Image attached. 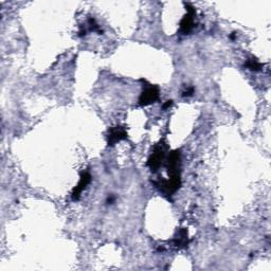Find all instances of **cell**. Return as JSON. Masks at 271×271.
I'll list each match as a JSON object with an SVG mask.
<instances>
[{"label":"cell","instance_id":"6da1fadb","mask_svg":"<svg viewBox=\"0 0 271 271\" xmlns=\"http://www.w3.org/2000/svg\"><path fill=\"white\" fill-rule=\"evenodd\" d=\"M164 159H165V144L163 142H160L154 147V151L151 154L149 161H147V166H149L153 172H156L160 166H161Z\"/></svg>","mask_w":271,"mask_h":271},{"label":"cell","instance_id":"7a4b0ae2","mask_svg":"<svg viewBox=\"0 0 271 271\" xmlns=\"http://www.w3.org/2000/svg\"><path fill=\"white\" fill-rule=\"evenodd\" d=\"M157 184V188L165 195H172L179 190L181 186L180 176H171L169 179H161Z\"/></svg>","mask_w":271,"mask_h":271},{"label":"cell","instance_id":"3957f363","mask_svg":"<svg viewBox=\"0 0 271 271\" xmlns=\"http://www.w3.org/2000/svg\"><path fill=\"white\" fill-rule=\"evenodd\" d=\"M158 98H159V88L157 86L149 85L146 86L142 92H141L138 103L140 106H147L157 102Z\"/></svg>","mask_w":271,"mask_h":271},{"label":"cell","instance_id":"277c9868","mask_svg":"<svg viewBox=\"0 0 271 271\" xmlns=\"http://www.w3.org/2000/svg\"><path fill=\"white\" fill-rule=\"evenodd\" d=\"M180 166H181V155L179 151L172 152L166 161V168L169 171L170 176H180Z\"/></svg>","mask_w":271,"mask_h":271},{"label":"cell","instance_id":"5b68a950","mask_svg":"<svg viewBox=\"0 0 271 271\" xmlns=\"http://www.w3.org/2000/svg\"><path fill=\"white\" fill-rule=\"evenodd\" d=\"M186 8H187L188 13L182 18V20L180 22V30L183 34H189L195 27L196 11H195L194 7H192L190 3H186Z\"/></svg>","mask_w":271,"mask_h":271},{"label":"cell","instance_id":"8992f818","mask_svg":"<svg viewBox=\"0 0 271 271\" xmlns=\"http://www.w3.org/2000/svg\"><path fill=\"white\" fill-rule=\"evenodd\" d=\"M127 138V132L124 127L115 126L108 129L107 133V143L108 145H115L116 143L120 142L122 140Z\"/></svg>","mask_w":271,"mask_h":271},{"label":"cell","instance_id":"52a82bcc","mask_svg":"<svg viewBox=\"0 0 271 271\" xmlns=\"http://www.w3.org/2000/svg\"><path fill=\"white\" fill-rule=\"evenodd\" d=\"M91 181V175L88 173V172H83L81 174V177H79V181L77 184V187L73 189L72 194H71V198L73 200H78L79 197H81V194L83 191L86 189V187L88 186Z\"/></svg>","mask_w":271,"mask_h":271},{"label":"cell","instance_id":"ba28073f","mask_svg":"<svg viewBox=\"0 0 271 271\" xmlns=\"http://www.w3.org/2000/svg\"><path fill=\"white\" fill-rule=\"evenodd\" d=\"M174 246L177 248H184L187 247L189 244V237H188V230L184 229V228H181L177 231L176 235L174 237Z\"/></svg>","mask_w":271,"mask_h":271},{"label":"cell","instance_id":"9c48e42d","mask_svg":"<svg viewBox=\"0 0 271 271\" xmlns=\"http://www.w3.org/2000/svg\"><path fill=\"white\" fill-rule=\"evenodd\" d=\"M245 67L251 71H260L262 69V64L256 58H252L246 61Z\"/></svg>","mask_w":271,"mask_h":271},{"label":"cell","instance_id":"30bf717a","mask_svg":"<svg viewBox=\"0 0 271 271\" xmlns=\"http://www.w3.org/2000/svg\"><path fill=\"white\" fill-rule=\"evenodd\" d=\"M193 92H194V88L193 87H191L190 89H188L187 91H184L183 92V97H190V96H192L193 95Z\"/></svg>","mask_w":271,"mask_h":271},{"label":"cell","instance_id":"8fae6325","mask_svg":"<svg viewBox=\"0 0 271 271\" xmlns=\"http://www.w3.org/2000/svg\"><path fill=\"white\" fill-rule=\"evenodd\" d=\"M172 104H173V102H172V101H168V102H166V103L164 104V105H163V109H168L169 107L172 106Z\"/></svg>","mask_w":271,"mask_h":271}]
</instances>
